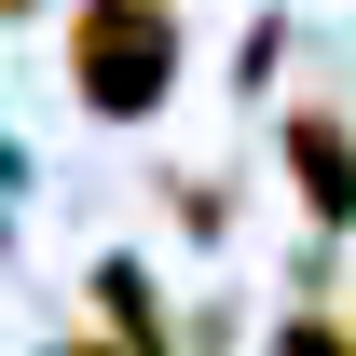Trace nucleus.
I'll use <instances>...</instances> for the list:
<instances>
[{"instance_id":"obj_2","label":"nucleus","mask_w":356,"mask_h":356,"mask_svg":"<svg viewBox=\"0 0 356 356\" xmlns=\"http://www.w3.org/2000/svg\"><path fill=\"white\" fill-rule=\"evenodd\" d=\"M288 151H302V206H315V220H343V206H356V151H343V124H302Z\"/></svg>"},{"instance_id":"obj_1","label":"nucleus","mask_w":356,"mask_h":356,"mask_svg":"<svg viewBox=\"0 0 356 356\" xmlns=\"http://www.w3.org/2000/svg\"><path fill=\"white\" fill-rule=\"evenodd\" d=\"M69 55H83L96 110H151L165 69H178V14L165 0H83V14H69Z\"/></svg>"}]
</instances>
